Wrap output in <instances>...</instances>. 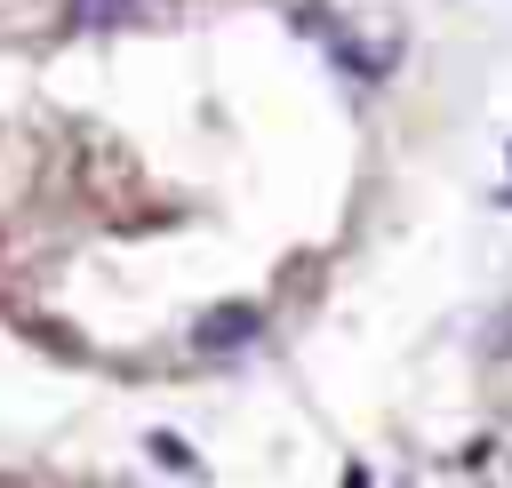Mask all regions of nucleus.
I'll return each mask as SVG.
<instances>
[{"instance_id":"nucleus-1","label":"nucleus","mask_w":512,"mask_h":488,"mask_svg":"<svg viewBox=\"0 0 512 488\" xmlns=\"http://www.w3.org/2000/svg\"><path fill=\"white\" fill-rule=\"evenodd\" d=\"M264 336V312L256 304H216L208 320H192V344L200 352H232V344H256Z\"/></svg>"},{"instance_id":"nucleus-2","label":"nucleus","mask_w":512,"mask_h":488,"mask_svg":"<svg viewBox=\"0 0 512 488\" xmlns=\"http://www.w3.org/2000/svg\"><path fill=\"white\" fill-rule=\"evenodd\" d=\"M136 8H144V0H72V24H96V32H104V24H128Z\"/></svg>"},{"instance_id":"nucleus-3","label":"nucleus","mask_w":512,"mask_h":488,"mask_svg":"<svg viewBox=\"0 0 512 488\" xmlns=\"http://www.w3.org/2000/svg\"><path fill=\"white\" fill-rule=\"evenodd\" d=\"M144 448H152V456H160V464H168V472H200V456H192V448H184V440H176V432H152V440H144Z\"/></svg>"},{"instance_id":"nucleus-4","label":"nucleus","mask_w":512,"mask_h":488,"mask_svg":"<svg viewBox=\"0 0 512 488\" xmlns=\"http://www.w3.org/2000/svg\"><path fill=\"white\" fill-rule=\"evenodd\" d=\"M344 488H368V472H360V464H352V472H344Z\"/></svg>"}]
</instances>
